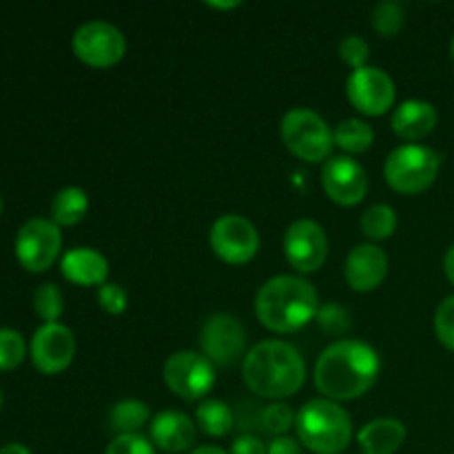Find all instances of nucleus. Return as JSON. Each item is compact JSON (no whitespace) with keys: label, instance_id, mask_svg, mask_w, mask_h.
Here are the masks:
<instances>
[{"label":"nucleus","instance_id":"obj_7","mask_svg":"<svg viewBox=\"0 0 454 454\" xmlns=\"http://www.w3.org/2000/svg\"><path fill=\"white\" fill-rule=\"evenodd\" d=\"M75 58L93 69L115 67L127 53V38L115 25L105 20L84 22L75 29L71 40Z\"/></svg>","mask_w":454,"mask_h":454},{"label":"nucleus","instance_id":"obj_22","mask_svg":"<svg viewBox=\"0 0 454 454\" xmlns=\"http://www.w3.org/2000/svg\"><path fill=\"white\" fill-rule=\"evenodd\" d=\"M149 406L140 399H122L109 412L111 428L118 434H140L142 426L149 424Z\"/></svg>","mask_w":454,"mask_h":454},{"label":"nucleus","instance_id":"obj_24","mask_svg":"<svg viewBox=\"0 0 454 454\" xmlns=\"http://www.w3.org/2000/svg\"><path fill=\"white\" fill-rule=\"evenodd\" d=\"M372 140H375V131L371 124L359 118L344 120L335 129V145L346 153H364L371 149Z\"/></svg>","mask_w":454,"mask_h":454},{"label":"nucleus","instance_id":"obj_35","mask_svg":"<svg viewBox=\"0 0 454 454\" xmlns=\"http://www.w3.org/2000/svg\"><path fill=\"white\" fill-rule=\"evenodd\" d=\"M231 454H269V448L264 446V442L257 437H239L235 439V443L231 446Z\"/></svg>","mask_w":454,"mask_h":454},{"label":"nucleus","instance_id":"obj_19","mask_svg":"<svg viewBox=\"0 0 454 454\" xmlns=\"http://www.w3.org/2000/svg\"><path fill=\"white\" fill-rule=\"evenodd\" d=\"M437 109L426 100H406L395 109L393 120V131L397 133L402 140L417 142L424 140L426 136L434 131L437 127Z\"/></svg>","mask_w":454,"mask_h":454},{"label":"nucleus","instance_id":"obj_39","mask_svg":"<svg viewBox=\"0 0 454 454\" xmlns=\"http://www.w3.org/2000/svg\"><path fill=\"white\" fill-rule=\"evenodd\" d=\"M191 454H229V452L222 450V448H217V446H200V448H195Z\"/></svg>","mask_w":454,"mask_h":454},{"label":"nucleus","instance_id":"obj_6","mask_svg":"<svg viewBox=\"0 0 454 454\" xmlns=\"http://www.w3.org/2000/svg\"><path fill=\"white\" fill-rule=\"evenodd\" d=\"M279 133L293 155L304 162H324L331 160L335 146V131L326 120L310 109H291L282 118Z\"/></svg>","mask_w":454,"mask_h":454},{"label":"nucleus","instance_id":"obj_34","mask_svg":"<svg viewBox=\"0 0 454 454\" xmlns=\"http://www.w3.org/2000/svg\"><path fill=\"white\" fill-rule=\"evenodd\" d=\"M105 454H155V446L142 434H118Z\"/></svg>","mask_w":454,"mask_h":454},{"label":"nucleus","instance_id":"obj_27","mask_svg":"<svg viewBox=\"0 0 454 454\" xmlns=\"http://www.w3.org/2000/svg\"><path fill=\"white\" fill-rule=\"evenodd\" d=\"M372 27L381 38H393L403 27V9L395 0H384L372 9Z\"/></svg>","mask_w":454,"mask_h":454},{"label":"nucleus","instance_id":"obj_17","mask_svg":"<svg viewBox=\"0 0 454 454\" xmlns=\"http://www.w3.org/2000/svg\"><path fill=\"white\" fill-rule=\"evenodd\" d=\"M151 443L164 452H184L193 448L195 437H198V428H195L193 419L186 417L184 412L164 411L158 417L151 419L149 426Z\"/></svg>","mask_w":454,"mask_h":454},{"label":"nucleus","instance_id":"obj_15","mask_svg":"<svg viewBox=\"0 0 454 454\" xmlns=\"http://www.w3.org/2000/svg\"><path fill=\"white\" fill-rule=\"evenodd\" d=\"M322 186L328 198L340 207H355L368 193V176L359 162L348 155L326 160L322 168Z\"/></svg>","mask_w":454,"mask_h":454},{"label":"nucleus","instance_id":"obj_1","mask_svg":"<svg viewBox=\"0 0 454 454\" xmlns=\"http://www.w3.org/2000/svg\"><path fill=\"white\" fill-rule=\"evenodd\" d=\"M381 371L380 353L359 340L333 341L315 364V386L331 402H350L375 386Z\"/></svg>","mask_w":454,"mask_h":454},{"label":"nucleus","instance_id":"obj_25","mask_svg":"<svg viewBox=\"0 0 454 454\" xmlns=\"http://www.w3.org/2000/svg\"><path fill=\"white\" fill-rule=\"evenodd\" d=\"M362 231L372 242L388 239L397 231V213L388 204H375L362 215Z\"/></svg>","mask_w":454,"mask_h":454},{"label":"nucleus","instance_id":"obj_11","mask_svg":"<svg viewBox=\"0 0 454 454\" xmlns=\"http://www.w3.org/2000/svg\"><path fill=\"white\" fill-rule=\"evenodd\" d=\"M346 96L355 109L375 118V115H384L393 109L397 89H395L393 78L384 69L366 65L348 75Z\"/></svg>","mask_w":454,"mask_h":454},{"label":"nucleus","instance_id":"obj_42","mask_svg":"<svg viewBox=\"0 0 454 454\" xmlns=\"http://www.w3.org/2000/svg\"><path fill=\"white\" fill-rule=\"evenodd\" d=\"M0 215H3V198H0Z\"/></svg>","mask_w":454,"mask_h":454},{"label":"nucleus","instance_id":"obj_29","mask_svg":"<svg viewBox=\"0 0 454 454\" xmlns=\"http://www.w3.org/2000/svg\"><path fill=\"white\" fill-rule=\"evenodd\" d=\"M262 424H264V428L269 430L270 434H275V437H284V434L288 433V428L295 424V415H293L288 403L275 402L264 411V415H262Z\"/></svg>","mask_w":454,"mask_h":454},{"label":"nucleus","instance_id":"obj_20","mask_svg":"<svg viewBox=\"0 0 454 454\" xmlns=\"http://www.w3.org/2000/svg\"><path fill=\"white\" fill-rule=\"evenodd\" d=\"M406 426L399 419L381 417L357 433V443L364 454H395L406 442Z\"/></svg>","mask_w":454,"mask_h":454},{"label":"nucleus","instance_id":"obj_43","mask_svg":"<svg viewBox=\"0 0 454 454\" xmlns=\"http://www.w3.org/2000/svg\"><path fill=\"white\" fill-rule=\"evenodd\" d=\"M0 408H3V390H0Z\"/></svg>","mask_w":454,"mask_h":454},{"label":"nucleus","instance_id":"obj_16","mask_svg":"<svg viewBox=\"0 0 454 454\" xmlns=\"http://www.w3.org/2000/svg\"><path fill=\"white\" fill-rule=\"evenodd\" d=\"M344 275L353 291H375L388 275V255L377 244H359L346 257Z\"/></svg>","mask_w":454,"mask_h":454},{"label":"nucleus","instance_id":"obj_36","mask_svg":"<svg viewBox=\"0 0 454 454\" xmlns=\"http://www.w3.org/2000/svg\"><path fill=\"white\" fill-rule=\"evenodd\" d=\"M269 454H300V443L291 437H275L269 446Z\"/></svg>","mask_w":454,"mask_h":454},{"label":"nucleus","instance_id":"obj_26","mask_svg":"<svg viewBox=\"0 0 454 454\" xmlns=\"http://www.w3.org/2000/svg\"><path fill=\"white\" fill-rule=\"evenodd\" d=\"M34 309L44 324H58L62 310H65V300H62V291L56 284L47 282L40 284L34 293Z\"/></svg>","mask_w":454,"mask_h":454},{"label":"nucleus","instance_id":"obj_2","mask_svg":"<svg viewBox=\"0 0 454 454\" xmlns=\"http://www.w3.org/2000/svg\"><path fill=\"white\" fill-rule=\"evenodd\" d=\"M319 310V297L313 284L300 275H278L257 291V319L269 331L288 335L309 326Z\"/></svg>","mask_w":454,"mask_h":454},{"label":"nucleus","instance_id":"obj_28","mask_svg":"<svg viewBox=\"0 0 454 454\" xmlns=\"http://www.w3.org/2000/svg\"><path fill=\"white\" fill-rule=\"evenodd\" d=\"M27 346L18 331L0 328V371H13L25 359Z\"/></svg>","mask_w":454,"mask_h":454},{"label":"nucleus","instance_id":"obj_31","mask_svg":"<svg viewBox=\"0 0 454 454\" xmlns=\"http://www.w3.org/2000/svg\"><path fill=\"white\" fill-rule=\"evenodd\" d=\"M434 333L448 350H454V295L439 304L434 313Z\"/></svg>","mask_w":454,"mask_h":454},{"label":"nucleus","instance_id":"obj_3","mask_svg":"<svg viewBox=\"0 0 454 454\" xmlns=\"http://www.w3.org/2000/svg\"><path fill=\"white\" fill-rule=\"evenodd\" d=\"M242 377L260 397H293L304 386L306 364L295 346L282 340H266L247 353Z\"/></svg>","mask_w":454,"mask_h":454},{"label":"nucleus","instance_id":"obj_4","mask_svg":"<svg viewBox=\"0 0 454 454\" xmlns=\"http://www.w3.org/2000/svg\"><path fill=\"white\" fill-rule=\"evenodd\" d=\"M297 437L317 454H340L353 439L350 415L331 399H313L295 417Z\"/></svg>","mask_w":454,"mask_h":454},{"label":"nucleus","instance_id":"obj_14","mask_svg":"<svg viewBox=\"0 0 454 454\" xmlns=\"http://www.w3.org/2000/svg\"><path fill=\"white\" fill-rule=\"evenodd\" d=\"M75 357V337L62 324H43L31 340V359L43 375L67 371Z\"/></svg>","mask_w":454,"mask_h":454},{"label":"nucleus","instance_id":"obj_8","mask_svg":"<svg viewBox=\"0 0 454 454\" xmlns=\"http://www.w3.org/2000/svg\"><path fill=\"white\" fill-rule=\"evenodd\" d=\"M164 384L184 402L207 397L215 386V366L204 355L193 350H177L164 364Z\"/></svg>","mask_w":454,"mask_h":454},{"label":"nucleus","instance_id":"obj_23","mask_svg":"<svg viewBox=\"0 0 454 454\" xmlns=\"http://www.w3.org/2000/svg\"><path fill=\"white\" fill-rule=\"evenodd\" d=\"M195 424L208 437H224L233 428V412L220 399H204L195 411Z\"/></svg>","mask_w":454,"mask_h":454},{"label":"nucleus","instance_id":"obj_18","mask_svg":"<svg viewBox=\"0 0 454 454\" xmlns=\"http://www.w3.org/2000/svg\"><path fill=\"white\" fill-rule=\"evenodd\" d=\"M62 275L75 286H98L106 284L109 275V262L100 251L89 247L71 248L62 255L60 262Z\"/></svg>","mask_w":454,"mask_h":454},{"label":"nucleus","instance_id":"obj_37","mask_svg":"<svg viewBox=\"0 0 454 454\" xmlns=\"http://www.w3.org/2000/svg\"><path fill=\"white\" fill-rule=\"evenodd\" d=\"M443 269H446V275L448 279L454 284V244L450 248H448L446 257H443Z\"/></svg>","mask_w":454,"mask_h":454},{"label":"nucleus","instance_id":"obj_13","mask_svg":"<svg viewBox=\"0 0 454 454\" xmlns=\"http://www.w3.org/2000/svg\"><path fill=\"white\" fill-rule=\"evenodd\" d=\"M200 346L204 357L217 366H231L244 355L247 333L233 315L217 313L207 319L200 333Z\"/></svg>","mask_w":454,"mask_h":454},{"label":"nucleus","instance_id":"obj_33","mask_svg":"<svg viewBox=\"0 0 454 454\" xmlns=\"http://www.w3.org/2000/svg\"><path fill=\"white\" fill-rule=\"evenodd\" d=\"M98 304H100V309L105 310V313L122 315L129 306L127 291H124L122 286H118V284H102V286L98 288Z\"/></svg>","mask_w":454,"mask_h":454},{"label":"nucleus","instance_id":"obj_32","mask_svg":"<svg viewBox=\"0 0 454 454\" xmlns=\"http://www.w3.org/2000/svg\"><path fill=\"white\" fill-rule=\"evenodd\" d=\"M317 322L319 326L324 328V333H328V335H344L350 326L348 313L337 304L319 306Z\"/></svg>","mask_w":454,"mask_h":454},{"label":"nucleus","instance_id":"obj_41","mask_svg":"<svg viewBox=\"0 0 454 454\" xmlns=\"http://www.w3.org/2000/svg\"><path fill=\"white\" fill-rule=\"evenodd\" d=\"M450 58H452V62H454V38H452V44H450Z\"/></svg>","mask_w":454,"mask_h":454},{"label":"nucleus","instance_id":"obj_40","mask_svg":"<svg viewBox=\"0 0 454 454\" xmlns=\"http://www.w3.org/2000/svg\"><path fill=\"white\" fill-rule=\"evenodd\" d=\"M208 7H215V9H233L238 7L239 3H207Z\"/></svg>","mask_w":454,"mask_h":454},{"label":"nucleus","instance_id":"obj_9","mask_svg":"<svg viewBox=\"0 0 454 454\" xmlns=\"http://www.w3.org/2000/svg\"><path fill=\"white\" fill-rule=\"evenodd\" d=\"M62 248L60 226L53 220L31 217L16 235V257L29 273H44L51 269Z\"/></svg>","mask_w":454,"mask_h":454},{"label":"nucleus","instance_id":"obj_30","mask_svg":"<svg viewBox=\"0 0 454 454\" xmlns=\"http://www.w3.org/2000/svg\"><path fill=\"white\" fill-rule=\"evenodd\" d=\"M368 56H371V47L362 35H346L340 43V58L350 67L353 71L366 67Z\"/></svg>","mask_w":454,"mask_h":454},{"label":"nucleus","instance_id":"obj_12","mask_svg":"<svg viewBox=\"0 0 454 454\" xmlns=\"http://www.w3.org/2000/svg\"><path fill=\"white\" fill-rule=\"evenodd\" d=\"M284 255L300 273H315L328 257V238L315 220H295L284 233Z\"/></svg>","mask_w":454,"mask_h":454},{"label":"nucleus","instance_id":"obj_38","mask_svg":"<svg viewBox=\"0 0 454 454\" xmlns=\"http://www.w3.org/2000/svg\"><path fill=\"white\" fill-rule=\"evenodd\" d=\"M0 454H31V450L20 443H7V446L0 448Z\"/></svg>","mask_w":454,"mask_h":454},{"label":"nucleus","instance_id":"obj_5","mask_svg":"<svg viewBox=\"0 0 454 454\" xmlns=\"http://www.w3.org/2000/svg\"><path fill=\"white\" fill-rule=\"evenodd\" d=\"M439 168L442 155L437 151L421 145H403L386 158L384 177L397 193L417 195L437 180Z\"/></svg>","mask_w":454,"mask_h":454},{"label":"nucleus","instance_id":"obj_21","mask_svg":"<svg viewBox=\"0 0 454 454\" xmlns=\"http://www.w3.org/2000/svg\"><path fill=\"white\" fill-rule=\"evenodd\" d=\"M89 195L80 186H65L51 200V220L58 226H74L87 217Z\"/></svg>","mask_w":454,"mask_h":454},{"label":"nucleus","instance_id":"obj_10","mask_svg":"<svg viewBox=\"0 0 454 454\" xmlns=\"http://www.w3.org/2000/svg\"><path fill=\"white\" fill-rule=\"evenodd\" d=\"M208 239H211L213 253L231 266L248 264L260 248V233L253 222L235 213L217 217L213 222Z\"/></svg>","mask_w":454,"mask_h":454}]
</instances>
